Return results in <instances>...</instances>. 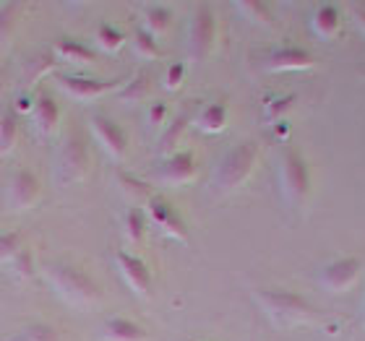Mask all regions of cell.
Masks as SVG:
<instances>
[{"instance_id":"6da1fadb","label":"cell","mask_w":365,"mask_h":341,"mask_svg":"<svg viewBox=\"0 0 365 341\" xmlns=\"http://www.w3.org/2000/svg\"><path fill=\"white\" fill-rule=\"evenodd\" d=\"M256 303L267 318L272 320L274 326L289 328L297 323L313 318V308L305 297L295 295V292H284V289H261L256 292Z\"/></svg>"},{"instance_id":"7a4b0ae2","label":"cell","mask_w":365,"mask_h":341,"mask_svg":"<svg viewBox=\"0 0 365 341\" xmlns=\"http://www.w3.org/2000/svg\"><path fill=\"white\" fill-rule=\"evenodd\" d=\"M47 281L58 295L71 305L86 308L99 300V289L86 271H78L73 266H53L47 271Z\"/></svg>"},{"instance_id":"3957f363","label":"cell","mask_w":365,"mask_h":341,"mask_svg":"<svg viewBox=\"0 0 365 341\" xmlns=\"http://www.w3.org/2000/svg\"><path fill=\"white\" fill-rule=\"evenodd\" d=\"M256 162H259V146H256V141L237 144L220 162V167L214 172V185L220 190H235L237 185H243L248 180V174L253 172Z\"/></svg>"},{"instance_id":"277c9868","label":"cell","mask_w":365,"mask_h":341,"mask_svg":"<svg viewBox=\"0 0 365 341\" xmlns=\"http://www.w3.org/2000/svg\"><path fill=\"white\" fill-rule=\"evenodd\" d=\"M89 149H86V141L78 133H68L63 146L58 149V157H55V180L61 185H73V182H81L89 174Z\"/></svg>"},{"instance_id":"5b68a950","label":"cell","mask_w":365,"mask_h":341,"mask_svg":"<svg viewBox=\"0 0 365 341\" xmlns=\"http://www.w3.org/2000/svg\"><path fill=\"white\" fill-rule=\"evenodd\" d=\"M214 39H217V16L212 6H196L188 23V53L193 61H204L206 55L214 50Z\"/></svg>"},{"instance_id":"8992f818","label":"cell","mask_w":365,"mask_h":341,"mask_svg":"<svg viewBox=\"0 0 365 341\" xmlns=\"http://www.w3.org/2000/svg\"><path fill=\"white\" fill-rule=\"evenodd\" d=\"M308 167L300 154L295 152H284L279 159V188L284 193L289 204H300L308 193Z\"/></svg>"},{"instance_id":"52a82bcc","label":"cell","mask_w":365,"mask_h":341,"mask_svg":"<svg viewBox=\"0 0 365 341\" xmlns=\"http://www.w3.org/2000/svg\"><path fill=\"white\" fill-rule=\"evenodd\" d=\"M146 216L154 227L160 229L162 235L173 237V240H185L188 237V229H185V221L175 211V206L165 201L162 196H152L146 201Z\"/></svg>"},{"instance_id":"ba28073f","label":"cell","mask_w":365,"mask_h":341,"mask_svg":"<svg viewBox=\"0 0 365 341\" xmlns=\"http://www.w3.org/2000/svg\"><path fill=\"white\" fill-rule=\"evenodd\" d=\"M115 263H118V271H120L123 281L128 284V289L133 295L146 297L152 292V271H149L144 258L133 256L128 251H120L115 256Z\"/></svg>"},{"instance_id":"9c48e42d","label":"cell","mask_w":365,"mask_h":341,"mask_svg":"<svg viewBox=\"0 0 365 341\" xmlns=\"http://www.w3.org/2000/svg\"><path fill=\"white\" fill-rule=\"evenodd\" d=\"M42 198V185L34 169L24 167L8 182V206L11 209H31Z\"/></svg>"},{"instance_id":"30bf717a","label":"cell","mask_w":365,"mask_h":341,"mask_svg":"<svg viewBox=\"0 0 365 341\" xmlns=\"http://www.w3.org/2000/svg\"><path fill=\"white\" fill-rule=\"evenodd\" d=\"M91 133L99 141V146L105 149L113 159H120L125 149H128V136L125 130L120 128V122H115L113 117L107 115H91Z\"/></svg>"},{"instance_id":"8fae6325","label":"cell","mask_w":365,"mask_h":341,"mask_svg":"<svg viewBox=\"0 0 365 341\" xmlns=\"http://www.w3.org/2000/svg\"><path fill=\"white\" fill-rule=\"evenodd\" d=\"M58 84L68 97L78 99V102H91V99H99L115 91L120 81H102V78L91 76H61Z\"/></svg>"},{"instance_id":"7c38bea8","label":"cell","mask_w":365,"mask_h":341,"mask_svg":"<svg viewBox=\"0 0 365 341\" xmlns=\"http://www.w3.org/2000/svg\"><path fill=\"white\" fill-rule=\"evenodd\" d=\"M360 273V261L358 258H339L334 263H329L324 271H321V284L329 289V292H347V289L355 284Z\"/></svg>"},{"instance_id":"4fadbf2b","label":"cell","mask_w":365,"mask_h":341,"mask_svg":"<svg viewBox=\"0 0 365 341\" xmlns=\"http://www.w3.org/2000/svg\"><path fill=\"white\" fill-rule=\"evenodd\" d=\"M198 172V162L193 152H173L160 167V177L170 185H182L190 182Z\"/></svg>"},{"instance_id":"5bb4252c","label":"cell","mask_w":365,"mask_h":341,"mask_svg":"<svg viewBox=\"0 0 365 341\" xmlns=\"http://www.w3.org/2000/svg\"><path fill=\"white\" fill-rule=\"evenodd\" d=\"M31 117H34V125H37L39 136H55L58 128H61V105L55 102V97L50 94H39L34 99V107H31Z\"/></svg>"},{"instance_id":"9a60e30c","label":"cell","mask_w":365,"mask_h":341,"mask_svg":"<svg viewBox=\"0 0 365 341\" xmlns=\"http://www.w3.org/2000/svg\"><path fill=\"white\" fill-rule=\"evenodd\" d=\"M53 58L55 61L71 63V65H91V63L97 61V53L89 45H84V42L66 37L58 39L53 45Z\"/></svg>"},{"instance_id":"2e32d148","label":"cell","mask_w":365,"mask_h":341,"mask_svg":"<svg viewBox=\"0 0 365 341\" xmlns=\"http://www.w3.org/2000/svg\"><path fill=\"white\" fill-rule=\"evenodd\" d=\"M311 65H313L311 53H305L300 47H279V50H274L269 55L267 61L269 70H303V68H311Z\"/></svg>"},{"instance_id":"e0dca14e","label":"cell","mask_w":365,"mask_h":341,"mask_svg":"<svg viewBox=\"0 0 365 341\" xmlns=\"http://www.w3.org/2000/svg\"><path fill=\"white\" fill-rule=\"evenodd\" d=\"M102 339L105 341H144L146 339V331L138 326L136 320L130 318H110L102 326Z\"/></svg>"},{"instance_id":"ac0fdd59","label":"cell","mask_w":365,"mask_h":341,"mask_svg":"<svg viewBox=\"0 0 365 341\" xmlns=\"http://www.w3.org/2000/svg\"><path fill=\"white\" fill-rule=\"evenodd\" d=\"M339 26H342V14H339V8L331 6V3H324L321 8H316V14H313V31H316L321 39L336 37Z\"/></svg>"},{"instance_id":"d6986e66","label":"cell","mask_w":365,"mask_h":341,"mask_svg":"<svg viewBox=\"0 0 365 341\" xmlns=\"http://www.w3.org/2000/svg\"><path fill=\"white\" fill-rule=\"evenodd\" d=\"M196 125L204 133H220L227 125V105L225 102H209L201 107V112L196 115Z\"/></svg>"},{"instance_id":"ffe728a7","label":"cell","mask_w":365,"mask_h":341,"mask_svg":"<svg viewBox=\"0 0 365 341\" xmlns=\"http://www.w3.org/2000/svg\"><path fill=\"white\" fill-rule=\"evenodd\" d=\"M19 136H21V120L11 107L6 112H0V157L14 152L16 144H19Z\"/></svg>"},{"instance_id":"44dd1931","label":"cell","mask_w":365,"mask_h":341,"mask_svg":"<svg viewBox=\"0 0 365 341\" xmlns=\"http://www.w3.org/2000/svg\"><path fill=\"white\" fill-rule=\"evenodd\" d=\"M123 235L130 245H141L146 237V209L141 206H130L125 216H123Z\"/></svg>"},{"instance_id":"7402d4cb","label":"cell","mask_w":365,"mask_h":341,"mask_svg":"<svg viewBox=\"0 0 365 341\" xmlns=\"http://www.w3.org/2000/svg\"><path fill=\"white\" fill-rule=\"evenodd\" d=\"M149 89H152V76H149L146 70H138L136 76L120 89V102H125V105H138V102H144V99L149 97Z\"/></svg>"},{"instance_id":"603a6c76","label":"cell","mask_w":365,"mask_h":341,"mask_svg":"<svg viewBox=\"0 0 365 341\" xmlns=\"http://www.w3.org/2000/svg\"><path fill=\"white\" fill-rule=\"evenodd\" d=\"M173 26V11L168 6H149L144 8V29L154 37H160Z\"/></svg>"},{"instance_id":"cb8c5ba5","label":"cell","mask_w":365,"mask_h":341,"mask_svg":"<svg viewBox=\"0 0 365 341\" xmlns=\"http://www.w3.org/2000/svg\"><path fill=\"white\" fill-rule=\"evenodd\" d=\"M94 39H97V45L105 50V53H118L123 45H125V34H123L118 26H113V23H102L97 29V34H94Z\"/></svg>"},{"instance_id":"d4e9b609","label":"cell","mask_w":365,"mask_h":341,"mask_svg":"<svg viewBox=\"0 0 365 341\" xmlns=\"http://www.w3.org/2000/svg\"><path fill=\"white\" fill-rule=\"evenodd\" d=\"M118 185H120L123 196L133 198V201H149V198L154 196L152 190H149V185H146L144 180H138V177H133V174H118Z\"/></svg>"},{"instance_id":"484cf974","label":"cell","mask_w":365,"mask_h":341,"mask_svg":"<svg viewBox=\"0 0 365 341\" xmlns=\"http://www.w3.org/2000/svg\"><path fill=\"white\" fill-rule=\"evenodd\" d=\"M237 11L253 23H272L274 21L272 8H269L267 3H261V0H243V3H237Z\"/></svg>"},{"instance_id":"4316f807","label":"cell","mask_w":365,"mask_h":341,"mask_svg":"<svg viewBox=\"0 0 365 341\" xmlns=\"http://www.w3.org/2000/svg\"><path fill=\"white\" fill-rule=\"evenodd\" d=\"M133 50H136L138 58L144 61H157L160 58V45H157V37L149 34L146 29H138L133 34Z\"/></svg>"},{"instance_id":"83f0119b","label":"cell","mask_w":365,"mask_h":341,"mask_svg":"<svg viewBox=\"0 0 365 341\" xmlns=\"http://www.w3.org/2000/svg\"><path fill=\"white\" fill-rule=\"evenodd\" d=\"M185 125H188V117H185V115H178L175 120L168 122V128H165V133H162V138H160L162 154H173V149H175V144L182 136V130H185Z\"/></svg>"},{"instance_id":"f1b7e54d","label":"cell","mask_w":365,"mask_h":341,"mask_svg":"<svg viewBox=\"0 0 365 341\" xmlns=\"http://www.w3.org/2000/svg\"><path fill=\"white\" fill-rule=\"evenodd\" d=\"M55 65V58L53 55H39V58H31L26 63V70H24V76H26V84H37L39 78L47 76Z\"/></svg>"},{"instance_id":"f546056e","label":"cell","mask_w":365,"mask_h":341,"mask_svg":"<svg viewBox=\"0 0 365 341\" xmlns=\"http://www.w3.org/2000/svg\"><path fill=\"white\" fill-rule=\"evenodd\" d=\"M8 341H63V339L58 334V328L53 326H29Z\"/></svg>"},{"instance_id":"4dcf8cb0","label":"cell","mask_w":365,"mask_h":341,"mask_svg":"<svg viewBox=\"0 0 365 341\" xmlns=\"http://www.w3.org/2000/svg\"><path fill=\"white\" fill-rule=\"evenodd\" d=\"M24 251V240L19 232H3L0 235V263H11Z\"/></svg>"},{"instance_id":"1f68e13d","label":"cell","mask_w":365,"mask_h":341,"mask_svg":"<svg viewBox=\"0 0 365 341\" xmlns=\"http://www.w3.org/2000/svg\"><path fill=\"white\" fill-rule=\"evenodd\" d=\"M16 19H19V6H14V3H8V6H0V47L6 45L8 37L14 34Z\"/></svg>"},{"instance_id":"d6a6232c","label":"cell","mask_w":365,"mask_h":341,"mask_svg":"<svg viewBox=\"0 0 365 341\" xmlns=\"http://www.w3.org/2000/svg\"><path fill=\"white\" fill-rule=\"evenodd\" d=\"M11 266H14V273L19 279H29V276H34V268H37L34 253H31L29 248H24V251L11 261Z\"/></svg>"},{"instance_id":"836d02e7","label":"cell","mask_w":365,"mask_h":341,"mask_svg":"<svg viewBox=\"0 0 365 341\" xmlns=\"http://www.w3.org/2000/svg\"><path fill=\"white\" fill-rule=\"evenodd\" d=\"M182 78H185V63H173L165 73V89H180Z\"/></svg>"},{"instance_id":"e575fe53","label":"cell","mask_w":365,"mask_h":341,"mask_svg":"<svg viewBox=\"0 0 365 341\" xmlns=\"http://www.w3.org/2000/svg\"><path fill=\"white\" fill-rule=\"evenodd\" d=\"M292 105V97H277L272 99V102H267V107H264V115H267V120H277L287 107Z\"/></svg>"},{"instance_id":"d590c367","label":"cell","mask_w":365,"mask_h":341,"mask_svg":"<svg viewBox=\"0 0 365 341\" xmlns=\"http://www.w3.org/2000/svg\"><path fill=\"white\" fill-rule=\"evenodd\" d=\"M168 105H165V102H152V107H149V115H146V117H149V125H152V128H160V125H165V122H168Z\"/></svg>"},{"instance_id":"8d00e7d4","label":"cell","mask_w":365,"mask_h":341,"mask_svg":"<svg viewBox=\"0 0 365 341\" xmlns=\"http://www.w3.org/2000/svg\"><path fill=\"white\" fill-rule=\"evenodd\" d=\"M31 107H34V102L29 99V94H19L14 102V112H31Z\"/></svg>"},{"instance_id":"74e56055","label":"cell","mask_w":365,"mask_h":341,"mask_svg":"<svg viewBox=\"0 0 365 341\" xmlns=\"http://www.w3.org/2000/svg\"><path fill=\"white\" fill-rule=\"evenodd\" d=\"M355 19H358V26H360V29H363V34H365V8H363V11H358V14H355Z\"/></svg>"},{"instance_id":"f35d334b","label":"cell","mask_w":365,"mask_h":341,"mask_svg":"<svg viewBox=\"0 0 365 341\" xmlns=\"http://www.w3.org/2000/svg\"><path fill=\"white\" fill-rule=\"evenodd\" d=\"M287 130H289V128H287V122H282V120H279V125H277V136L284 138V136H287Z\"/></svg>"},{"instance_id":"ab89813d","label":"cell","mask_w":365,"mask_h":341,"mask_svg":"<svg viewBox=\"0 0 365 341\" xmlns=\"http://www.w3.org/2000/svg\"><path fill=\"white\" fill-rule=\"evenodd\" d=\"M363 315H365V305H363Z\"/></svg>"}]
</instances>
